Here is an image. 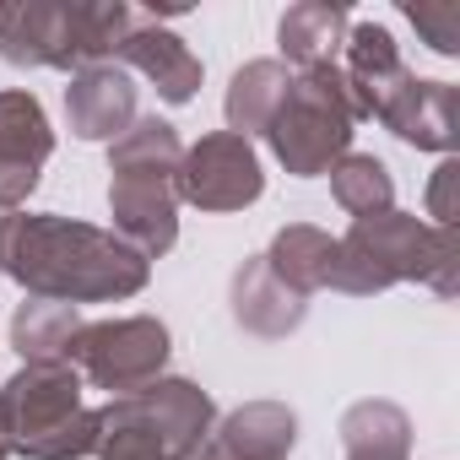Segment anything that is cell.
<instances>
[{"label": "cell", "mask_w": 460, "mask_h": 460, "mask_svg": "<svg viewBox=\"0 0 460 460\" xmlns=\"http://www.w3.org/2000/svg\"><path fill=\"white\" fill-rule=\"evenodd\" d=\"M0 271L17 288H28V298L76 309V304H119L141 293L152 277V261H141L109 227L55 217V211H28L6 222Z\"/></svg>", "instance_id": "obj_1"}, {"label": "cell", "mask_w": 460, "mask_h": 460, "mask_svg": "<svg viewBox=\"0 0 460 460\" xmlns=\"http://www.w3.org/2000/svg\"><path fill=\"white\" fill-rule=\"evenodd\" d=\"M395 282H422L438 298L460 293V234L433 227L411 211H379L352 222L336 239L331 288L352 298H374Z\"/></svg>", "instance_id": "obj_2"}, {"label": "cell", "mask_w": 460, "mask_h": 460, "mask_svg": "<svg viewBox=\"0 0 460 460\" xmlns=\"http://www.w3.org/2000/svg\"><path fill=\"white\" fill-rule=\"evenodd\" d=\"M179 130L157 114L136 119L119 141H109V217L141 261H157L179 239Z\"/></svg>", "instance_id": "obj_3"}, {"label": "cell", "mask_w": 460, "mask_h": 460, "mask_svg": "<svg viewBox=\"0 0 460 460\" xmlns=\"http://www.w3.org/2000/svg\"><path fill=\"white\" fill-rule=\"evenodd\" d=\"M136 12L119 0H0V60L22 71H87L114 60Z\"/></svg>", "instance_id": "obj_4"}, {"label": "cell", "mask_w": 460, "mask_h": 460, "mask_svg": "<svg viewBox=\"0 0 460 460\" xmlns=\"http://www.w3.org/2000/svg\"><path fill=\"white\" fill-rule=\"evenodd\" d=\"M0 428L12 455L28 460H87L98 455L103 422L82 406V374L71 363H22L0 385Z\"/></svg>", "instance_id": "obj_5"}, {"label": "cell", "mask_w": 460, "mask_h": 460, "mask_svg": "<svg viewBox=\"0 0 460 460\" xmlns=\"http://www.w3.org/2000/svg\"><path fill=\"white\" fill-rule=\"evenodd\" d=\"M352 98H347V82L331 66H309L293 76L277 119L266 125V141L277 152V163L298 179H314V173H331L347 152H352Z\"/></svg>", "instance_id": "obj_6"}, {"label": "cell", "mask_w": 460, "mask_h": 460, "mask_svg": "<svg viewBox=\"0 0 460 460\" xmlns=\"http://www.w3.org/2000/svg\"><path fill=\"white\" fill-rule=\"evenodd\" d=\"M66 363L109 390V395H136L152 379H163L168 363V325L152 314H130V320H82V331L71 336Z\"/></svg>", "instance_id": "obj_7"}, {"label": "cell", "mask_w": 460, "mask_h": 460, "mask_svg": "<svg viewBox=\"0 0 460 460\" xmlns=\"http://www.w3.org/2000/svg\"><path fill=\"white\" fill-rule=\"evenodd\" d=\"M103 428H130V433H146L152 444H163L173 460H190L206 433H211V395L190 379H152L146 390L136 395H114L103 411H98Z\"/></svg>", "instance_id": "obj_8"}, {"label": "cell", "mask_w": 460, "mask_h": 460, "mask_svg": "<svg viewBox=\"0 0 460 460\" xmlns=\"http://www.w3.org/2000/svg\"><path fill=\"white\" fill-rule=\"evenodd\" d=\"M261 190H266V173L244 136L217 130V136H200L195 146H184L179 200H190L200 211H244L261 200Z\"/></svg>", "instance_id": "obj_9"}, {"label": "cell", "mask_w": 460, "mask_h": 460, "mask_svg": "<svg viewBox=\"0 0 460 460\" xmlns=\"http://www.w3.org/2000/svg\"><path fill=\"white\" fill-rule=\"evenodd\" d=\"M49 152H55V130L44 103L22 87H0V211H17L33 195Z\"/></svg>", "instance_id": "obj_10"}, {"label": "cell", "mask_w": 460, "mask_h": 460, "mask_svg": "<svg viewBox=\"0 0 460 460\" xmlns=\"http://www.w3.org/2000/svg\"><path fill=\"white\" fill-rule=\"evenodd\" d=\"M390 136L422 146V152H455L460 141V87L455 82H422V76H406L385 109L374 114Z\"/></svg>", "instance_id": "obj_11"}, {"label": "cell", "mask_w": 460, "mask_h": 460, "mask_svg": "<svg viewBox=\"0 0 460 460\" xmlns=\"http://www.w3.org/2000/svg\"><path fill=\"white\" fill-rule=\"evenodd\" d=\"M114 66L146 76L163 103H190L195 87H200V60L190 55V44H184L179 33L157 28L152 12H136V28H130V33L119 39V49H114Z\"/></svg>", "instance_id": "obj_12"}, {"label": "cell", "mask_w": 460, "mask_h": 460, "mask_svg": "<svg viewBox=\"0 0 460 460\" xmlns=\"http://www.w3.org/2000/svg\"><path fill=\"white\" fill-rule=\"evenodd\" d=\"M341 82H347V98H352V114L358 119H374L385 109V98L411 76L390 28L379 22H347V39H341Z\"/></svg>", "instance_id": "obj_13"}, {"label": "cell", "mask_w": 460, "mask_h": 460, "mask_svg": "<svg viewBox=\"0 0 460 460\" xmlns=\"http://www.w3.org/2000/svg\"><path fill=\"white\" fill-rule=\"evenodd\" d=\"M66 119H71V136H82V141H119L141 119L130 71L114 60L76 71L66 87Z\"/></svg>", "instance_id": "obj_14"}, {"label": "cell", "mask_w": 460, "mask_h": 460, "mask_svg": "<svg viewBox=\"0 0 460 460\" xmlns=\"http://www.w3.org/2000/svg\"><path fill=\"white\" fill-rule=\"evenodd\" d=\"M293 438H298L293 406H282V401H250L239 411H227L190 460H288Z\"/></svg>", "instance_id": "obj_15"}, {"label": "cell", "mask_w": 460, "mask_h": 460, "mask_svg": "<svg viewBox=\"0 0 460 460\" xmlns=\"http://www.w3.org/2000/svg\"><path fill=\"white\" fill-rule=\"evenodd\" d=\"M309 314V298L293 293L271 266L266 255H250L239 271H234V320L250 331V336H266V341H282L288 331H298Z\"/></svg>", "instance_id": "obj_16"}, {"label": "cell", "mask_w": 460, "mask_h": 460, "mask_svg": "<svg viewBox=\"0 0 460 460\" xmlns=\"http://www.w3.org/2000/svg\"><path fill=\"white\" fill-rule=\"evenodd\" d=\"M293 87V71L282 60H250L244 71H234V82H227V130L234 136H266V125L277 119L282 98Z\"/></svg>", "instance_id": "obj_17"}, {"label": "cell", "mask_w": 460, "mask_h": 460, "mask_svg": "<svg viewBox=\"0 0 460 460\" xmlns=\"http://www.w3.org/2000/svg\"><path fill=\"white\" fill-rule=\"evenodd\" d=\"M341 39H347V6H336V0H304V6H288L277 22V44L298 71L331 66Z\"/></svg>", "instance_id": "obj_18"}, {"label": "cell", "mask_w": 460, "mask_h": 460, "mask_svg": "<svg viewBox=\"0 0 460 460\" xmlns=\"http://www.w3.org/2000/svg\"><path fill=\"white\" fill-rule=\"evenodd\" d=\"M266 266L293 288V293H320V288H331V266H336V239L325 234V227H314V222H288L282 234L271 239V250H266Z\"/></svg>", "instance_id": "obj_19"}, {"label": "cell", "mask_w": 460, "mask_h": 460, "mask_svg": "<svg viewBox=\"0 0 460 460\" xmlns=\"http://www.w3.org/2000/svg\"><path fill=\"white\" fill-rule=\"evenodd\" d=\"M347 460H411V422L395 401H358L341 417Z\"/></svg>", "instance_id": "obj_20"}, {"label": "cell", "mask_w": 460, "mask_h": 460, "mask_svg": "<svg viewBox=\"0 0 460 460\" xmlns=\"http://www.w3.org/2000/svg\"><path fill=\"white\" fill-rule=\"evenodd\" d=\"M82 331V314L71 304H49V298H28L12 314V347L22 363H66L71 336Z\"/></svg>", "instance_id": "obj_21"}, {"label": "cell", "mask_w": 460, "mask_h": 460, "mask_svg": "<svg viewBox=\"0 0 460 460\" xmlns=\"http://www.w3.org/2000/svg\"><path fill=\"white\" fill-rule=\"evenodd\" d=\"M331 195H336V206L352 222L379 217V211H395V179H390V168L374 152H347L331 168Z\"/></svg>", "instance_id": "obj_22"}, {"label": "cell", "mask_w": 460, "mask_h": 460, "mask_svg": "<svg viewBox=\"0 0 460 460\" xmlns=\"http://www.w3.org/2000/svg\"><path fill=\"white\" fill-rule=\"evenodd\" d=\"M406 22L428 39L433 55H460V6H449V0L444 6H406Z\"/></svg>", "instance_id": "obj_23"}, {"label": "cell", "mask_w": 460, "mask_h": 460, "mask_svg": "<svg viewBox=\"0 0 460 460\" xmlns=\"http://www.w3.org/2000/svg\"><path fill=\"white\" fill-rule=\"evenodd\" d=\"M98 460H173L163 444H152L146 433H130V428H103L98 438Z\"/></svg>", "instance_id": "obj_24"}, {"label": "cell", "mask_w": 460, "mask_h": 460, "mask_svg": "<svg viewBox=\"0 0 460 460\" xmlns=\"http://www.w3.org/2000/svg\"><path fill=\"white\" fill-rule=\"evenodd\" d=\"M455 179H460V163L455 157H444L438 163V173H433V190H428V217H433V227H455Z\"/></svg>", "instance_id": "obj_25"}, {"label": "cell", "mask_w": 460, "mask_h": 460, "mask_svg": "<svg viewBox=\"0 0 460 460\" xmlns=\"http://www.w3.org/2000/svg\"><path fill=\"white\" fill-rule=\"evenodd\" d=\"M12 217H17V211H0V239H6V222H12Z\"/></svg>", "instance_id": "obj_26"}, {"label": "cell", "mask_w": 460, "mask_h": 460, "mask_svg": "<svg viewBox=\"0 0 460 460\" xmlns=\"http://www.w3.org/2000/svg\"><path fill=\"white\" fill-rule=\"evenodd\" d=\"M12 455V444H6V428H0V460H6Z\"/></svg>", "instance_id": "obj_27"}]
</instances>
